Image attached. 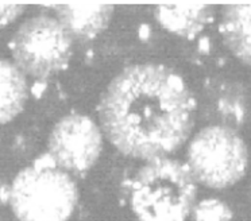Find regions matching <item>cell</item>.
<instances>
[{
  "instance_id": "6",
  "label": "cell",
  "mask_w": 251,
  "mask_h": 221,
  "mask_svg": "<svg viewBox=\"0 0 251 221\" xmlns=\"http://www.w3.org/2000/svg\"><path fill=\"white\" fill-rule=\"evenodd\" d=\"M101 145V132L93 120L69 115L61 119L50 134L49 155L60 169L84 172L98 161Z\"/></svg>"
},
{
  "instance_id": "5",
  "label": "cell",
  "mask_w": 251,
  "mask_h": 221,
  "mask_svg": "<svg viewBox=\"0 0 251 221\" xmlns=\"http://www.w3.org/2000/svg\"><path fill=\"white\" fill-rule=\"evenodd\" d=\"M10 48L19 69L46 78L66 68L72 57V35L60 21L35 16L18 28Z\"/></svg>"
},
{
  "instance_id": "1",
  "label": "cell",
  "mask_w": 251,
  "mask_h": 221,
  "mask_svg": "<svg viewBox=\"0 0 251 221\" xmlns=\"http://www.w3.org/2000/svg\"><path fill=\"white\" fill-rule=\"evenodd\" d=\"M196 102L169 68L132 65L111 81L99 115L107 139L127 156L165 158L188 139Z\"/></svg>"
},
{
  "instance_id": "9",
  "label": "cell",
  "mask_w": 251,
  "mask_h": 221,
  "mask_svg": "<svg viewBox=\"0 0 251 221\" xmlns=\"http://www.w3.org/2000/svg\"><path fill=\"white\" fill-rule=\"evenodd\" d=\"M220 31L229 50L251 66V4L226 5Z\"/></svg>"
},
{
  "instance_id": "7",
  "label": "cell",
  "mask_w": 251,
  "mask_h": 221,
  "mask_svg": "<svg viewBox=\"0 0 251 221\" xmlns=\"http://www.w3.org/2000/svg\"><path fill=\"white\" fill-rule=\"evenodd\" d=\"M58 19L66 31L77 38L88 39L103 31L111 21L114 7L108 4L55 5Z\"/></svg>"
},
{
  "instance_id": "3",
  "label": "cell",
  "mask_w": 251,
  "mask_h": 221,
  "mask_svg": "<svg viewBox=\"0 0 251 221\" xmlns=\"http://www.w3.org/2000/svg\"><path fill=\"white\" fill-rule=\"evenodd\" d=\"M78 193L75 181L44 155L19 172L10 190V204L19 221H68Z\"/></svg>"
},
{
  "instance_id": "4",
  "label": "cell",
  "mask_w": 251,
  "mask_h": 221,
  "mask_svg": "<svg viewBox=\"0 0 251 221\" xmlns=\"http://www.w3.org/2000/svg\"><path fill=\"white\" fill-rule=\"evenodd\" d=\"M188 166L193 178L208 188H228L245 175L247 150L235 131L223 125H211L192 140Z\"/></svg>"
},
{
  "instance_id": "12",
  "label": "cell",
  "mask_w": 251,
  "mask_h": 221,
  "mask_svg": "<svg viewBox=\"0 0 251 221\" xmlns=\"http://www.w3.org/2000/svg\"><path fill=\"white\" fill-rule=\"evenodd\" d=\"M22 4H0V28L15 21L23 12Z\"/></svg>"
},
{
  "instance_id": "8",
  "label": "cell",
  "mask_w": 251,
  "mask_h": 221,
  "mask_svg": "<svg viewBox=\"0 0 251 221\" xmlns=\"http://www.w3.org/2000/svg\"><path fill=\"white\" fill-rule=\"evenodd\" d=\"M212 10L207 4L158 5L155 18L168 31L192 39L211 21Z\"/></svg>"
},
{
  "instance_id": "11",
  "label": "cell",
  "mask_w": 251,
  "mask_h": 221,
  "mask_svg": "<svg viewBox=\"0 0 251 221\" xmlns=\"http://www.w3.org/2000/svg\"><path fill=\"white\" fill-rule=\"evenodd\" d=\"M195 221H232V212L220 199L201 201L193 210Z\"/></svg>"
},
{
  "instance_id": "10",
  "label": "cell",
  "mask_w": 251,
  "mask_h": 221,
  "mask_svg": "<svg viewBox=\"0 0 251 221\" xmlns=\"http://www.w3.org/2000/svg\"><path fill=\"white\" fill-rule=\"evenodd\" d=\"M27 84L17 65L0 59V124L11 122L23 109Z\"/></svg>"
},
{
  "instance_id": "2",
  "label": "cell",
  "mask_w": 251,
  "mask_h": 221,
  "mask_svg": "<svg viewBox=\"0 0 251 221\" xmlns=\"http://www.w3.org/2000/svg\"><path fill=\"white\" fill-rule=\"evenodd\" d=\"M195 198L196 183L189 169L173 159L155 158L138 172L130 204L139 221H185Z\"/></svg>"
}]
</instances>
